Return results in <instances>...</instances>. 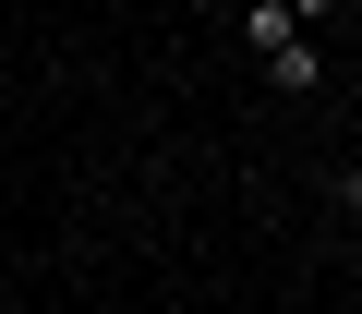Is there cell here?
Returning <instances> with one entry per match:
<instances>
[{
  "label": "cell",
  "mask_w": 362,
  "mask_h": 314,
  "mask_svg": "<svg viewBox=\"0 0 362 314\" xmlns=\"http://www.w3.org/2000/svg\"><path fill=\"white\" fill-rule=\"evenodd\" d=\"M266 85H278V97H314V85H326V49H314V25L266 49Z\"/></svg>",
  "instance_id": "cell-1"
},
{
  "label": "cell",
  "mask_w": 362,
  "mask_h": 314,
  "mask_svg": "<svg viewBox=\"0 0 362 314\" xmlns=\"http://www.w3.org/2000/svg\"><path fill=\"white\" fill-rule=\"evenodd\" d=\"M278 37H302V25H290V0H254V13H242V49H254V61H266V49H278Z\"/></svg>",
  "instance_id": "cell-2"
},
{
  "label": "cell",
  "mask_w": 362,
  "mask_h": 314,
  "mask_svg": "<svg viewBox=\"0 0 362 314\" xmlns=\"http://www.w3.org/2000/svg\"><path fill=\"white\" fill-rule=\"evenodd\" d=\"M338 218L362 230V157H350V170H338Z\"/></svg>",
  "instance_id": "cell-3"
},
{
  "label": "cell",
  "mask_w": 362,
  "mask_h": 314,
  "mask_svg": "<svg viewBox=\"0 0 362 314\" xmlns=\"http://www.w3.org/2000/svg\"><path fill=\"white\" fill-rule=\"evenodd\" d=\"M326 13H338V0H290V25H326Z\"/></svg>",
  "instance_id": "cell-4"
}]
</instances>
